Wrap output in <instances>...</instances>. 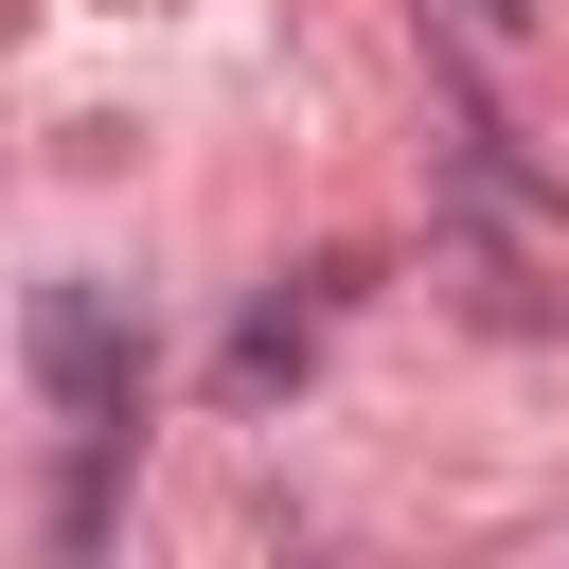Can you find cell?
I'll return each instance as SVG.
<instances>
[{
	"label": "cell",
	"mask_w": 569,
	"mask_h": 569,
	"mask_svg": "<svg viewBox=\"0 0 569 569\" xmlns=\"http://www.w3.org/2000/svg\"><path fill=\"white\" fill-rule=\"evenodd\" d=\"M462 18H480V36H516V18H533V0H462Z\"/></svg>",
	"instance_id": "3"
},
{
	"label": "cell",
	"mask_w": 569,
	"mask_h": 569,
	"mask_svg": "<svg viewBox=\"0 0 569 569\" xmlns=\"http://www.w3.org/2000/svg\"><path fill=\"white\" fill-rule=\"evenodd\" d=\"M18 356L71 409V445H142V320H124V284H36Z\"/></svg>",
	"instance_id": "1"
},
{
	"label": "cell",
	"mask_w": 569,
	"mask_h": 569,
	"mask_svg": "<svg viewBox=\"0 0 569 569\" xmlns=\"http://www.w3.org/2000/svg\"><path fill=\"white\" fill-rule=\"evenodd\" d=\"M302 356H320V302H249V320H231V356H213V391H231V409H284V391H302Z\"/></svg>",
	"instance_id": "2"
}]
</instances>
